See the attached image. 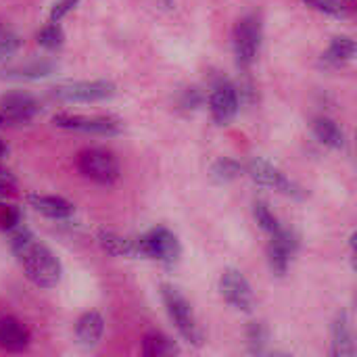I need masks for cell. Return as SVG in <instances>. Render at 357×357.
Wrapping results in <instances>:
<instances>
[{"mask_svg":"<svg viewBox=\"0 0 357 357\" xmlns=\"http://www.w3.org/2000/svg\"><path fill=\"white\" fill-rule=\"evenodd\" d=\"M10 249L29 282H33L40 289H52L61 282L59 259L46 245L36 241V236L29 230L17 228L10 238Z\"/></svg>","mask_w":357,"mask_h":357,"instance_id":"1","label":"cell"},{"mask_svg":"<svg viewBox=\"0 0 357 357\" xmlns=\"http://www.w3.org/2000/svg\"><path fill=\"white\" fill-rule=\"evenodd\" d=\"M161 297H163L165 310H167L172 322L176 324L178 333L182 335V339L188 341L195 347H201L205 337H203V331H201V326H199V322H197V318L192 314V307L186 301V297L178 289H174L169 284L161 287Z\"/></svg>","mask_w":357,"mask_h":357,"instance_id":"2","label":"cell"},{"mask_svg":"<svg viewBox=\"0 0 357 357\" xmlns=\"http://www.w3.org/2000/svg\"><path fill=\"white\" fill-rule=\"evenodd\" d=\"M136 249H138V257L157 259L163 266H176L182 255L178 236L169 232L167 228L149 230L146 234L136 238Z\"/></svg>","mask_w":357,"mask_h":357,"instance_id":"3","label":"cell"},{"mask_svg":"<svg viewBox=\"0 0 357 357\" xmlns=\"http://www.w3.org/2000/svg\"><path fill=\"white\" fill-rule=\"evenodd\" d=\"M259 46H261V21L255 15H247L243 19L236 21L234 31H232V48H234V56L238 67L249 69L257 54H259Z\"/></svg>","mask_w":357,"mask_h":357,"instance_id":"4","label":"cell"},{"mask_svg":"<svg viewBox=\"0 0 357 357\" xmlns=\"http://www.w3.org/2000/svg\"><path fill=\"white\" fill-rule=\"evenodd\" d=\"M77 169L94 184L109 186L119 178V161L105 149H86L77 155Z\"/></svg>","mask_w":357,"mask_h":357,"instance_id":"5","label":"cell"},{"mask_svg":"<svg viewBox=\"0 0 357 357\" xmlns=\"http://www.w3.org/2000/svg\"><path fill=\"white\" fill-rule=\"evenodd\" d=\"M117 92L113 82L107 79H84V82H63L52 88V96L65 102H98L109 100Z\"/></svg>","mask_w":357,"mask_h":357,"instance_id":"6","label":"cell"},{"mask_svg":"<svg viewBox=\"0 0 357 357\" xmlns=\"http://www.w3.org/2000/svg\"><path fill=\"white\" fill-rule=\"evenodd\" d=\"M247 174L251 176L253 182H257L259 186H268V188H274L287 197H293V199H303L305 197V190L301 186H297L293 180H289L278 167H274L272 163H268L266 159L261 157H255L247 163Z\"/></svg>","mask_w":357,"mask_h":357,"instance_id":"7","label":"cell"},{"mask_svg":"<svg viewBox=\"0 0 357 357\" xmlns=\"http://www.w3.org/2000/svg\"><path fill=\"white\" fill-rule=\"evenodd\" d=\"M220 293L224 297V301L238 310V312H251L255 307V295L253 289L249 284V280L245 278V274L241 270L228 268L222 272L220 276Z\"/></svg>","mask_w":357,"mask_h":357,"instance_id":"8","label":"cell"},{"mask_svg":"<svg viewBox=\"0 0 357 357\" xmlns=\"http://www.w3.org/2000/svg\"><path fill=\"white\" fill-rule=\"evenodd\" d=\"M52 123L63 130L82 132V134H98V136H115L121 132V123L113 117H86V115H54Z\"/></svg>","mask_w":357,"mask_h":357,"instance_id":"9","label":"cell"},{"mask_svg":"<svg viewBox=\"0 0 357 357\" xmlns=\"http://www.w3.org/2000/svg\"><path fill=\"white\" fill-rule=\"evenodd\" d=\"M270 236H272V241L268 245V264H270V268H272V272L276 276H284L287 270H289L291 257L297 251L299 241L291 230H287L282 226H280L278 232H274Z\"/></svg>","mask_w":357,"mask_h":357,"instance_id":"10","label":"cell"},{"mask_svg":"<svg viewBox=\"0 0 357 357\" xmlns=\"http://www.w3.org/2000/svg\"><path fill=\"white\" fill-rule=\"evenodd\" d=\"M209 111L218 126H228L238 113V92L230 82H218L209 96Z\"/></svg>","mask_w":357,"mask_h":357,"instance_id":"11","label":"cell"},{"mask_svg":"<svg viewBox=\"0 0 357 357\" xmlns=\"http://www.w3.org/2000/svg\"><path fill=\"white\" fill-rule=\"evenodd\" d=\"M38 111V100L27 92H8L0 98V113L8 123H27Z\"/></svg>","mask_w":357,"mask_h":357,"instance_id":"12","label":"cell"},{"mask_svg":"<svg viewBox=\"0 0 357 357\" xmlns=\"http://www.w3.org/2000/svg\"><path fill=\"white\" fill-rule=\"evenodd\" d=\"M331 339H333V347H331V356L335 357H354L356 356V341H354V328H351V320L347 312H341L331 328Z\"/></svg>","mask_w":357,"mask_h":357,"instance_id":"13","label":"cell"},{"mask_svg":"<svg viewBox=\"0 0 357 357\" xmlns=\"http://www.w3.org/2000/svg\"><path fill=\"white\" fill-rule=\"evenodd\" d=\"M27 203L33 211L42 213L50 220H69L73 215V205L67 199L52 195H29Z\"/></svg>","mask_w":357,"mask_h":357,"instance_id":"14","label":"cell"},{"mask_svg":"<svg viewBox=\"0 0 357 357\" xmlns=\"http://www.w3.org/2000/svg\"><path fill=\"white\" fill-rule=\"evenodd\" d=\"M29 345V331L10 316L0 318V347L6 351H23Z\"/></svg>","mask_w":357,"mask_h":357,"instance_id":"15","label":"cell"},{"mask_svg":"<svg viewBox=\"0 0 357 357\" xmlns=\"http://www.w3.org/2000/svg\"><path fill=\"white\" fill-rule=\"evenodd\" d=\"M102 333H105V320L98 312L84 314L75 324V337H77L79 345L86 349L96 347L98 341L102 339Z\"/></svg>","mask_w":357,"mask_h":357,"instance_id":"16","label":"cell"},{"mask_svg":"<svg viewBox=\"0 0 357 357\" xmlns=\"http://www.w3.org/2000/svg\"><path fill=\"white\" fill-rule=\"evenodd\" d=\"M356 40L349 38V36H337L328 50L322 54V65L328 67V69H339V67H345L349 61H354L356 56Z\"/></svg>","mask_w":357,"mask_h":357,"instance_id":"17","label":"cell"},{"mask_svg":"<svg viewBox=\"0 0 357 357\" xmlns=\"http://www.w3.org/2000/svg\"><path fill=\"white\" fill-rule=\"evenodd\" d=\"M312 130H314V136L328 149H335V151H343L347 146V138H345V132L341 130V126L337 121H333L331 117H316L314 123H312Z\"/></svg>","mask_w":357,"mask_h":357,"instance_id":"18","label":"cell"},{"mask_svg":"<svg viewBox=\"0 0 357 357\" xmlns=\"http://www.w3.org/2000/svg\"><path fill=\"white\" fill-rule=\"evenodd\" d=\"M54 63H50V61H27V63H23V65H15V67H8V69H4L2 71V77H6V79H23V82H27V79H42V77H48V75H52L54 73Z\"/></svg>","mask_w":357,"mask_h":357,"instance_id":"19","label":"cell"},{"mask_svg":"<svg viewBox=\"0 0 357 357\" xmlns=\"http://www.w3.org/2000/svg\"><path fill=\"white\" fill-rule=\"evenodd\" d=\"M98 243L100 247L115 257H138V249H136V238H123L115 232L109 230H100L98 232Z\"/></svg>","mask_w":357,"mask_h":357,"instance_id":"20","label":"cell"},{"mask_svg":"<svg viewBox=\"0 0 357 357\" xmlns=\"http://www.w3.org/2000/svg\"><path fill=\"white\" fill-rule=\"evenodd\" d=\"M180 354V347L169 339L165 337L163 333H146L144 339H142V356L146 357H163V356H178Z\"/></svg>","mask_w":357,"mask_h":357,"instance_id":"21","label":"cell"},{"mask_svg":"<svg viewBox=\"0 0 357 357\" xmlns=\"http://www.w3.org/2000/svg\"><path fill=\"white\" fill-rule=\"evenodd\" d=\"M243 176V165L238 163V161H234V159H228V157H222V159H218L213 165H211V169H209V178H211V182L213 184H230V182H234L236 178H241Z\"/></svg>","mask_w":357,"mask_h":357,"instance_id":"22","label":"cell"},{"mask_svg":"<svg viewBox=\"0 0 357 357\" xmlns=\"http://www.w3.org/2000/svg\"><path fill=\"white\" fill-rule=\"evenodd\" d=\"M36 40H38V44H40L42 48H46V50H59V48L63 46V42H65V33H63V29L59 27V23H48V25H44V27L38 31Z\"/></svg>","mask_w":357,"mask_h":357,"instance_id":"23","label":"cell"},{"mask_svg":"<svg viewBox=\"0 0 357 357\" xmlns=\"http://www.w3.org/2000/svg\"><path fill=\"white\" fill-rule=\"evenodd\" d=\"M268 328L261 324V322H251L249 328H247V343H249V351L259 356L266 351V345H268Z\"/></svg>","mask_w":357,"mask_h":357,"instance_id":"24","label":"cell"},{"mask_svg":"<svg viewBox=\"0 0 357 357\" xmlns=\"http://www.w3.org/2000/svg\"><path fill=\"white\" fill-rule=\"evenodd\" d=\"M253 215H255V222L259 224V228H261L264 232L274 234V232H278V230H280V222H278V218L270 211V207H268L264 201H257V203L253 205Z\"/></svg>","mask_w":357,"mask_h":357,"instance_id":"25","label":"cell"},{"mask_svg":"<svg viewBox=\"0 0 357 357\" xmlns=\"http://www.w3.org/2000/svg\"><path fill=\"white\" fill-rule=\"evenodd\" d=\"M19 48H21L19 36L15 31L6 29V27H0V63L10 59Z\"/></svg>","mask_w":357,"mask_h":357,"instance_id":"26","label":"cell"},{"mask_svg":"<svg viewBox=\"0 0 357 357\" xmlns=\"http://www.w3.org/2000/svg\"><path fill=\"white\" fill-rule=\"evenodd\" d=\"M303 2H307L316 10L331 15V17H345L347 15V8L341 0H303Z\"/></svg>","mask_w":357,"mask_h":357,"instance_id":"27","label":"cell"},{"mask_svg":"<svg viewBox=\"0 0 357 357\" xmlns=\"http://www.w3.org/2000/svg\"><path fill=\"white\" fill-rule=\"evenodd\" d=\"M79 0H56L50 8V23H59L67 13H71L77 6Z\"/></svg>","mask_w":357,"mask_h":357,"instance_id":"28","label":"cell"},{"mask_svg":"<svg viewBox=\"0 0 357 357\" xmlns=\"http://www.w3.org/2000/svg\"><path fill=\"white\" fill-rule=\"evenodd\" d=\"M15 190H17V180L8 172L0 169V199L13 197Z\"/></svg>","mask_w":357,"mask_h":357,"instance_id":"29","label":"cell"},{"mask_svg":"<svg viewBox=\"0 0 357 357\" xmlns=\"http://www.w3.org/2000/svg\"><path fill=\"white\" fill-rule=\"evenodd\" d=\"M2 153H4V146H2V142H0V157H2Z\"/></svg>","mask_w":357,"mask_h":357,"instance_id":"30","label":"cell"},{"mask_svg":"<svg viewBox=\"0 0 357 357\" xmlns=\"http://www.w3.org/2000/svg\"><path fill=\"white\" fill-rule=\"evenodd\" d=\"M0 123H4V117H2V113H0Z\"/></svg>","mask_w":357,"mask_h":357,"instance_id":"31","label":"cell"}]
</instances>
